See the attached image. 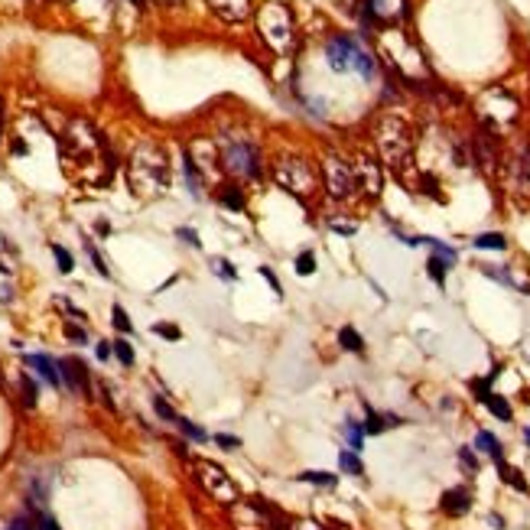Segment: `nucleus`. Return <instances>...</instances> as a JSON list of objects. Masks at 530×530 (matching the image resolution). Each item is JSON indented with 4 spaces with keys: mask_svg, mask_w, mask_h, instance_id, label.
<instances>
[{
    "mask_svg": "<svg viewBox=\"0 0 530 530\" xmlns=\"http://www.w3.org/2000/svg\"><path fill=\"white\" fill-rule=\"evenodd\" d=\"M127 179L130 189L137 192L140 199H157L166 192L170 186V163H166V153L157 147V143H140L130 157L127 166Z\"/></svg>",
    "mask_w": 530,
    "mask_h": 530,
    "instance_id": "nucleus-1",
    "label": "nucleus"
},
{
    "mask_svg": "<svg viewBox=\"0 0 530 530\" xmlns=\"http://www.w3.org/2000/svg\"><path fill=\"white\" fill-rule=\"evenodd\" d=\"M257 33L274 53H287L293 46V17L283 3H267L257 13Z\"/></svg>",
    "mask_w": 530,
    "mask_h": 530,
    "instance_id": "nucleus-2",
    "label": "nucleus"
},
{
    "mask_svg": "<svg viewBox=\"0 0 530 530\" xmlns=\"http://www.w3.org/2000/svg\"><path fill=\"white\" fill-rule=\"evenodd\" d=\"M326 59H329V65L335 72H358V75H364V78H371L374 75V59L364 53L351 36H335V39H329Z\"/></svg>",
    "mask_w": 530,
    "mask_h": 530,
    "instance_id": "nucleus-3",
    "label": "nucleus"
},
{
    "mask_svg": "<svg viewBox=\"0 0 530 530\" xmlns=\"http://www.w3.org/2000/svg\"><path fill=\"white\" fill-rule=\"evenodd\" d=\"M222 166L231 176H241V179H257L260 176V150L251 140H231L228 147L222 150Z\"/></svg>",
    "mask_w": 530,
    "mask_h": 530,
    "instance_id": "nucleus-4",
    "label": "nucleus"
},
{
    "mask_svg": "<svg viewBox=\"0 0 530 530\" xmlns=\"http://www.w3.org/2000/svg\"><path fill=\"white\" fill-rule=\"evenodd\" d=\"M195 478H199V485L205 488V495H212V498L218 501V504H224V508H231V504H238V501H241L238 485H234L231 478L224 475L215 462L199 459V462H195Z\"/></svg>",
    "mask_w": 530,
    "mask_h": 530,
    "instance_id": "nucleus-5",
    "label": "nucleus"
},
{
    "mask_svg": "<svg viewBox=\"0 0 530 530\" xmlns=\"http://www.w3.org/2000/svg\"><path fill=\"white\" fill-rule=\"evenodd\" d=\"M274 179L293 195H312L319 186L316 170L309 166L306 159H280L274 166Z\"/></svg>",
    "mask_w": 530,
    "mask_h": 530,
    "instance_id": "nucleus-6",
    "label": "nucleus"
},
{
    "mask_svg": "<svg viewBox=\"0 0 530 530\" xmlns=\"http://www.w3.org/2000/svg\"><path fill=\"white\" fill-rule=\"evenodd\" d=\"M378 143H381L384 159L394 163V166H400L403 159H407V153H410V130H407L403 121L387 117L381 124V130H378Z\"/></svg>",
    "mask_w": 530,
    "mask_h": 530,
    "instance_id": "nucleus-7",
    "label": "nucleus"
},
{
    "mask_svg": "<svg viewBox=\"0 0 530 530\" xmlns=\"http://www.w3.org/2000/svg\"><path fill=\"white\" fill-rule=\"evenodd\" d=\"M322 173H326V189H329L332 199H351L358 192V186H355V170H351L345 159L335 157V153L326 157Z\"/></svg>",
    "mask_w": 530,
    "mask_h": 530,
    "instance_id": "nucleus-8",
    "label": "nucleus"
},
{
    "mask_svg": "<svg viewBox=\"0 0 530 530\" xmlns=\"http://www.w3.org/2000/svg\"><path fill=\"white\" fill-rule=\"evenodd\" d=\"M358 13L364 26H371V23H400L410 13V3L407 0H361Z\"/></svg>",
    "mask_w": 530,
    "mask_h": 530,
    "instance_id": "nucleus-9",
    "label": "nucleus"
},
{
    "mask_svg": "<svg viewBox=\"0 0 530 530\" xmlns=\"http://www.w3.org/2000/svg\"><path fill=\"white\" fill-rule=\"evenodd\" d=\"M62 143H65L69 153H75V157H88V153H95V150L105 147V140L98 137V130L91 127L88 121H82V117H75L72 124H69Z\"/></svg>",
    "mask_w": 530,
    "mask_h": 530,
    "instance_id": "nucleus-10",
    "label": "nucleus"
},
{
    "mask_svg": "<svg viewBox=\"0 0 530 530\" xmlns=\"http://www.w3.org/2000/svg\"><path fill=\"white\" fill-rule=\"evenodd\" d=\"M59 374H62V384L69 387V391H75V394H91V384H88V368H85V361H78V358H62L59 361Z\"/></svg>",
    "mask_w": 530,
    "mask_h": 530,
    "instance_id": "nucleus-11",
    "label": "nucleus"
},
{
    "mask_svg": "<svg viewBox=\"0 0 530 530\" xmlns=\"http://www.w3.org/2000/svg\"><path fill=\"white\" fill-rule=\"evenodd\" d=\"M351 170H355V186H358V189H364L368 195H378V192L384 189L381 166H378L374 159H358Z\"/></svg>",
    "mask_w": 530,
    "mask_h": 530,
    "instance_id": "nucleus-12",
    "label": "nucleus"
},
{
    "mask_svg": "<svg viewBox=\"0 0 530 530\" xmlns=\"http://www.w3.org/2000/svg\"><path fill=\"white\" fill-rule=\"evenodd\" d=\"M205 3H209L215 17H222L224 23L251 20V0H205Z\"/></svg>",
    "mask_w": 530,
    "mask_h": 530,
    "instance_id": "nucleus-13",
    "label": "nucleus"
},
{
    "mask_svg": "<svg viewBox=\"0 0 530 530\" xmlns=\"http://www.w3.org/2000/svg\"><path fill=\"white\" fill-rule=\"evenodd\" d=\"M439 508H443V514H449V518L468 514V511H472V495H468V488H449V491H443Z\"/></svg>",
    "mask_w": 530,
    "mask_h": 530,
    "instance_id": "nucleus-14",
    "label": "nucleus"
},
{
    "mask_svg": "<svg viewBox=\"0 0 530 530\" xmlns=\"http://www.w3.org/2000/svg\"><path fill=\"white\" fill-rule=\"evenodd\" d=\"M26 364H30L33 371L39 374L46 384H53V387H62V374H59V361H53L49 355H26Z\"/></svg>",
    "mask_w": 530,
    "mask_h": 530,
    "instance_id": "nucleus-15",
    "label": "nucleus"
},
{
    "mask_svg": "<svg viewBox=\"0 0 530 530\" xmlns=\"http://www.w3.org/2000/svg\"><path fill=\"white\" fill-rule=\"evenodd\" d=\"M475 449H478V452H485L488 459H495V462H501V459H504L501 439H498L495 433H485V430H482V433L475 436Z\"/></svg>",
    "mask_w": 530,
    "mask_h": 530,
    "instance_id": "nucleus-16",
    "label": "nucleus"
},
{
    "mask_svg": "<svg viewBox=\"0 0 530 530\" xmlns=\"http://www.w3.org/2000/svg\"><path fill=\"white\" fill-rule=\"evenodd\" d=\"M426 274H430V280H433L436 287H445V274H449V260L439 254L430 257V264H426Z\"/></svg>",
    "mask_w": 530,
    "mask_h": 530,
    "instance_id": "nucleus-17",
    "label": "nucleus"
},
{
    "mask_svg": "<svg viewBox=\"0 0 530 530\" xmlns=\"http://www.w3.org/2000/svg\"><path fill=\"white\" fill-rule=\"evenodd\" d=\"M339 468L345 472V475H364V466H361V459H358V452H351V449H342L339 452Z\"/></svg>",
    "mask_w": 530,
    "mask_h": 530,
    "instance_id": "nucleus-18",
    "label": "nucleus"
},
{
    "mask_svg": "<svg viewBox=\"0 0 530 530\" xmlns=\"http://www.w3.org/2000/svg\"><path fill=\"white\" fill-rule=\"evenodd\" d=\"M498 472H501V482L504 485H511V488H518V491H527V482H524V475H520L514 466H508L504 459L498 462Z\"/></svg>",
    "mask_w": 530,
    "mask_h": 530,
    "instance_id": "nucleus-19",
    "label": "nucleus"
},
{
    "mask_svg": "<svg viewBox=\"0 0 530 530\" xmlns=\"http://www.w3.org/2000/svg\"><path fill=\"white\" fill-rule=\"evenodd\" d=\"M339 345H342L345 351H355V355H361V351H364V339H361L358 332L351 329V326L339 329Z\"/></svg>",
    "mask_w": 530,
    "mask_h": 530,
    "instance_id": "nucleus-20",
    "label": "nucleus"
},
{
    "mask_svg": "<svg viewBox=\"0 0 530 530\" xmlns=\"http://www.w3.org/2000/svg\"><path fill=\"white\" fill-rule=\"evenodd\" d=\"M111 355H114V358L121 361L124 368H130V364L137 361V355H134V348H130L127 339H114V342H111Z\"/></svg>",
    "mask_w": 530,
    "mask_h": 530,
    "instance_id": "nucleus-21",
    "label": "nucleus"
},
{
    "mask_svg": "<svg viewBox=\"0 0 530 530\" xmlns=\"http://www.w3.org/2000/svg\"><path fill=\"white\" fill-rule=\"evenodd\" d=\"M475 247H478V251H504V247H508V241H504V234L488 231V234H478V238H475Z\"/></svg>",
    "mask_w": 530,
    "mask_h": 530,
    "instance_id": "nucleus-22",
    "label": "nucleus"
},
{
    "mask_svg": "<svg viewBox=\"0 0 530 530\" xmlns=\"http://www.w3.org/2000/svg\"><path fill=\"white\" fill-rule=\"evenodd\" d=\"M485 407L491 410V414L498 416V420H504V423H511V416H514V410H511V403L504 400V397H498V394H491L485 400Z\"/></svg>",
    "mask_w": 530,
    "mask_h": 530,
    "instance_id": "nucleus-23",
    "label": "nucleus"
},
{
    "mask_svg": "<svg viewBox=\"0 0 530 530\" xmlns=\"http://www.w3.org/2000/svg\"><path fill=\"white\" fill-rule=\"evenodd\" d=\"M176 430H179L186 439H192V443H205L209 439V433L202 430V426H195V423H189L186 416H176Z\"/></svg>",
    "mask_w": 530,
    "mask_h": 530,
    "instance_id": "nucleus-24",
    "label": "nucleus"
},
{
    "mask_svg": "<svg viewBox=\"0 0 530 530\" xmlns=\"http://www.w3.org/2000/svg\"><path fill=\"white\" fill-rule=\"evenodd\" d=\"M299 482H309V485H319V488H335L339 485V475H332V472H299Z\"/></svg>",
    "mask_w": 530,
    "mask_h": 530,
    "instance_id": "nucleus-25",
    "label": "nucleus"
},
{
    "mask_svg": "<svg viewBox=\"0 0 530 530\" xmlns=\"http://www.w3.org/2000/svg\"><path fill=\"white\" fill-rule=\"evenodd\" d=\"M218 199H222V205L234 209V212H244V192L238 189V186H224V189L218 192Z\"/></svg>",
    "mask_w": 530,
    "mask_h": 530,
    "instance_id": "nucleus-26",
    "label": "nucleus"
},
{
    "mask_svg": "<svg viewBox=\"0 0 530 530\" xmlns=\"http://www.w3.org/2000/svg\"><path fill=\"white\" fill-rule=\"evenodd\" d=\"M182 170H186V179H189V192L192 195H199L202 192V173L195 170V159H192L189 153L182 157Z\"/></svg>",
    "mask_w": 530,
    "mask_h": 530,
    "instance_id": "nucleus-27",
    "label": "nucleus"
},
{
    "mask_svg": "<svg viewBox=\"0 0 530 530\" xmlns=\"http://www.w3.org/2000/svg\"><path fill=\"white\" fill-rule=\"evenodd\" d=\"M111 322H114V329L124 332V335H130V332H134V322H130L127 309L121 306V303H114V306H111Z\"/></svg>",
    "mask_w": 530,
    "mask_h": 530,
    "instance_id": "nucleus-28",
    "label": "nucleus"
},
{
    "mask_svg": "<svg viewBox=\"0 0 530 530\" xmlns=\"http://www.w3.org/2000/svg\"><path fill=\"white\" fill-rule=\"evenodd\" d=\"M209 267H212V274L215 276H222V280H238V270H234V264L231 260H224V257H212V260H209Z\"/></svg>",
    "mask_w": 530,
    "mask_h": 530,
    "instance_id": "nucleus-29",
    "label": "nucleus"
},
{
    "mask_svg": "<svg viewBox=\"0 0 530 530\" xmlns=\"http://www.w3.org/2000/svg\"><path fill=\"white\" fill-rule=\"evenodd\" d=\"M345 439H348V449H351V452H358L361 443H364V426L355 423V420H348V423H345Z\"/></svg>",
    "mask_w": 530,
    "mask_h": 530,
    "instance_id": "nucleus-30",
    "label": "nucleus"
},
{
    "mask_svg": "<svg viewBox=\"0 0 530 530\" xmlns=\"http://www.w3.org/2000/svg\"><path fill=\"white\" fill-rule=\"evenodd\" d=\"M49 251H53V257H55V264H59V274H72V270H75V257L69 254V251H65L62 244H53V247H49Z\"/></svg>",
    "mask_w": 530,
    "mask_h": 530,
    "instance_id": "nucleus-31",
    "label": "nucleus"
},
{
    "mask_svg": "<svg viewBox=\"0 0 530 530\" xmlns=\"http://www.w3.org/2000/svg\"><path fill=\"white\" fill-rule=\"evenodd\" d=\"M293 270H297L299 276H312V274H316V254H312V251H303V254L297 257Z\"/></svg>",
    "mask_w": 530,
    "mask_h": 530,
    "instance_id": "nucleus-32",
    "label": "nucleus"
},
{
    "mask_svg": "<svg viewBox=\"0 0 530 530\" xmlns=\"http://www.w3.org/2000/svg\"><path fill=\"white\" fill-rule=\"evenodd\" d=\"M364 416H368V420L361 423V426H364V436L381 433L384 426H387V423H384V416H378V414H374V410H371V407H364Z\"/></svg>",
    "mask_w": 530,
    "mask_h": 530,
    "instance_id": "nucleus-33",
    "label": "nucleus"
},
{
    "mask_svg": "<svg viewBox=\"0 0 530 530\" xmlns=\"http://www.w3.org/2000/svg\"><path fill=\"white\" fill-rule=\"evenodd\" d=\"M153 335H159V339H166V342H179L182 339L179 326H173V322H157V326H153Z\"/></svg>",
    "mask_w": 530,
    "mask_h": 530,
    "instance_id": "nucleus-34",
    "label": "nucleus"
},
{
    "mask_svg": "<svg viewBox=\"0 0 530 530\" xmlns=\"http://www.w3.org/2000/svg\"><path fill=\"white\" fill-rule=\"evenodd\" d=\"M85 251H88V260H91V267H95L98 274H101V276H105V280H107V276H111V270H107V267H105V257H101V254H98V251H95V244H91V241H85Z\"/></svg>",
    "mask_w": 530,
    "mask_h": 530,
    "instance_id": "nucleus-35",
    "label": "nucleus"
},
{
    "mask_svg": "<svg viewBox=\"0 0 530 530\" xmlns=\"http://www.w3.org/2000/svg\"><path fill=\"white\" fill-rule=\"evenodd\" d=\"M153 410H157V416H159V420H166V423H176V416H179L170 403L163 400V397H153Z\"/></svg>",
    "mask_w": 530,
    "mask_h": 530,
    "instance_id": "nucleus-36",
    "label": "nucleus"
},
{
    "mask_svg": "<svg viewBox=\"0 0 530 530\" xmlns=\"http://www.w3.org/2000/svg\"><path fill=\"white\" fill-rule=\"evenodd\" d=\"M65 339L78 342V345H88V332L82 326H72V322H65Z\"/></svg>",
    "mask_w": 530,
    "mask_h": 530,
    "instance_id": "nucleus-37",
    "label": "nucleus"
},
{
    "mask_svg": "<svg viewBox=\"0 0 530 530\" xmlns=\"http://www.w3.org/2000/svg\"><path fill=\"white\" fill-rule=\"evenodd\" d=\"M36 397H39L36 384H33L30 378H23V407H36Z\"/></svg>",
    "mask_w": 530,
    "mask_h": 530,
    "instance_id": "nucleus-38",
    "label": "nucleus"
},
{
    "mask_svg": "<svg viewBox=\"0 0 530 530\" xmlns=\"http://www.w3.org/2000/svg\"><path fill=\"white\" fill-rule=\"evenodd\" d=\"M260 276H264L267 283H270V290H274L276 297H280V293H283V283H280V276H276L274 270H270V267H260Z\"/></svg>",
    "mask_w": 530,
    "mask_h": 530,
    "instance_id": "nucleus-39",
    "label": "nucleus"
},
{
    "mask_svg": "<svg viewBox=\"0 0 530 530\" xmlns=\"http://www.w3.org/2000/svg\"><path fill=\"white\" fill-rule=\"evenodd\" d=\"M488 384H491V378H488V381H482V378H478V381H472V391H475V400H478V403H485L488 397H491Z\"/></svg>",
    "mask_w": 530,
    "mask_h": 530,
    "instance_id": "nucleus-40",
    "label": "nucleus"
},
{
    "mask_svg": "<svg viewBox=\"0 0 530 530\" xmlns=\"http://www.w3.org/2000/svg\"><path fill=\"white\" fill-rule=\"evenodd\" d=\"M459 462H462V466L468 468V472H478V459H475V452H472V449H459Z\"/></svg>",
    "mask_w": 530,
    "mask_h": 530,
    "instance_id": "nucleus-41",
    "label": "nucleus"
},
{
    "mask_svg": "<svg viewBox=\"0 0 530 530\" xmlns=\"http://www.w3.org/2000/svg\"><path fill=\"white\" fill-rule=\"evenodd\" d=\"M215 443L222 445V449H241V439H238V436H231V433H218V436H215Z\"/></svg>",
    "mask_w": 530,
    "mask_h": 530,
    "instance_id": "nucleus-42",
    "label": "nucleus"
},
{
    "mask_svg": "<svg viewBox=\"0 0 530 530\" xmlns=\"http://www.w3.org/2000/svg\"><path fill=\"white\" fill-rule=\"evenodd\" d=\"M176 234H179V238H182V241H186V244H189V247H199V234H195V231H192V228H176Z\"/></svg>",
    "mask_w": 530,
    "mask_h": 530,
    "instance_id": "nucleus-43",
    "label": "nucleus"
},
{
    "mask_svg": "<svg viewBox=\"0 0 530 530\" xmlns=\"http://www.w3.org/2000/svg\"><path fill=\"white\" fill-rule=\"evenodd\" d=\"M7 530H36V520H26V518H20V520H13Z\"/></svg>",
    "mask_w": 530,
    "mask_h": 530,
    "instance_id": "nucleus-44",
    "label": "nucleus"
},
{
    "mask_svg": "<svg viewBox=\"0 0 530 530\" xmlns=\"http://www.w3.org/2000/svg\"><path fill=\"white\" fill-rule=\"evenodd\" d=\"M95 355H98V358H101V361H107V358H111V342H98Z\"/></svg>",
    "mask_w": 530,
    "mask_h": 530,
    "instance_id": "nucleus-45",
    "label": "nucleus"
},
{
    "mask_svg": "<svg viewBox=\"0 0 530 530\" xmlns=\"http://www.w3.org/2000/svg\"><path fill=\"white\" fill-rule=\"evenodd\" d=\"M329 228H332V231H339V234H355V231H358L355 224H342V222H332Z\"/></svg>",
    "mask_w": 530,
    "mask_h": 530,
    "instance_id": "nucleus-46",
    "label": "nucleus"
},
{
    "mask_svg": "<svg viewBox=\"0 0 530 530\" xmlns=\"http://www.w3.org/2000/svg\"><path fill=\"white\" fill-rule=\"evenodd\" d=\"M3 124H7V105H3V98H0V137H3Z\"/></svg>",
    "mask_w": 530,
    "mask_h": 530,
    "instance_id": "nucleus-47",
    "label": "nucleus"
},
{
    "mask_svg": "<svg viewBox=\"0 0 530 530\" xmlns=\"http://www.w3.org/2000/svg\"><path fill=\"white\" fill-rule=\"evenodd\" d=\"M491 524H495V530H504V520H501L498 514H491Z\"/></svg>",
    "mask_w": 530,
    "mask_h": 530,
    "instance_id": "nucleus-48",
    "label": "nucleus"
},
{
    "mask_svg": "<svg viewBox=\"0 0 530 530\" xmlns=\"http://www.w3.org/2000/svg\"><path fill=\"white\" fill-rule=\"evenodd\" d=\"M130 3H134L137 10H143V7H147V0H130Z\"/></svg>",
    "mask_w": 530,
    "mask_h": 530,
    "instance_id": "nucleus-49",
    "label": "nucleus"
},
{
    "mask_svg": "<svg viewBox=\"0 0 530 530\" xmlns=\"http://www.w3.org/2000/svg\"><path fill=\"white\" fill-rule=\"evenodd\" d=\"M153 3H163V7H173V3H179V0H153Z\"/></svg>",
    "mask_w": 530,
    "mask_h": 530,
    "instance_id": "nucleus-50",
    "label": "nucleus"
},
{
    "mask_svg": "<svg viewBox=\"0 0 530 530\" xmlns=\"http://www.w3.org/2000/svg\"><path fill=\"white\" fill-rule=\"evenodd\" d=\"M524 439H527V445H530V426H527V430H524Z\"/></svg>",
    "mask_w": 530,
    "mask_h": 530,
    "instance_id": "nucleus-51",
    "label": "nucleus"
},
{
    "mask_svg": "<svg viewBox=\"0 0 530 530\" xmlns=\"http://www.w3.org/2000/svg\"><path fill=\"white\" fill-rule=\"evenodd\" d=\"M0 274H10V267H3V264H0Z\"/></svg>",
    "mask_w": 530,
    "mask_h": 530,
    "instance_id": "nucleus-52",
    "label": "nucleus"
},
{
    "mask_svg": "<svg viewBox=\"0 0 530 530\" xmlns=\"http://www.w3.org/2000/svg\"><path fill=\"white\" fill-rule=\"evenodd\" d=\"M62 3H75V0H62Z\"/></svg>",
    "mask_w": 530,
    "mask_h": 530,
    "instance_id": "nucleus-53",
    "label": "nucleus"
}]
</instances>
